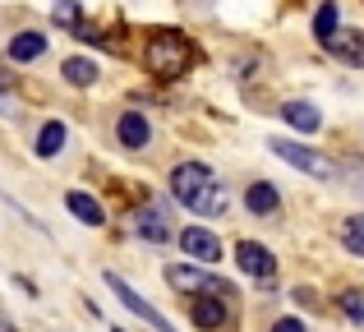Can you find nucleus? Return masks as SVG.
<instances>
[{
	"label": "nucleus",
	"instance_id": "23",
	"mask_svg": "<svg viewBox=\"0 0 364 332\" xmlns=\"http://www.w3.org/2000/svg\"><path fill=\"white\" fill-rule=\"evenodd\" d=\"M350 176H355V180H360V189H364V162H355V166H350Z\"/></svg>",
	"mask_w": 364,
	"mask_h": 332
},
{
	"label": "nucleus",
	"instance_id": "9",
	"mask_svg": "<svg viewBox=\"0 0 364 332\" xmlns=\"http://www.w3.org/2000/svg\"><path fill=\"white\" fill-rule=\"evenodd\" d=\"M323 46H328L337 60H346V65H364V33H355V28H337Z\"/></svg>",
	"mask_w": 364,
	"mask_h": 332
},
{
	"label": "nucleus",
	"instance_id": "12",
	"mask_svg": "<svg viewBox=\"0 0 364 332\" xmlns=\"http://www.w3.org/2000/svg\"><path fill=\"white\" fill-rule=\"evenodd\" d=\"M120 144L124 148H143L148 144V120H143L139 111H124L120 116Z\"/></svg>",
	"mask_w": 364,
	"mask_h": 332
},
{
	"label": "nucleus",
	"instance_id": "14",
	"mask_svg": "<svg viewBox=\"0 0 364 332\" xmlns=\"http://www.w3.org/2000/svg\"><path fill=\"white\" fill-rule=\"evenodd\" d=\"M282 116L291 120V129H304V134H314V129L323 125V116H318V111L309 107V102H291V107H286Z\"/></svg>",
	"mask_w": 364,
	"mask_h": 332
},
{
	"label": "nucleus",
	"instance_id": "4",
	"mask_svg": "<svg viewBox=\"0 0 364 332\" xmlns=\"http://www.w3.org/2000/svg\"><path fill=\"white\" fill-rule=\"evenodd\" d=\"M107 287H111V291H116V296H120V305H124V309H134V314H139V318H148V323L157 328V332H176V328L166 323V318L157 314V309L148 305V300L139 296V291L129 287V282H124V277H116V272H107Z\"/></svg>",
	"mask_w": 364,
	"mask_h": 332
},
{
	"label": "nucleus",
	"instance_id": "19",
	"mask_svg": "<svg viewBox=\"0 0 364 332\" xmlns=\"http://www.w3.org/2000/svg\"><path fill=\"white\" fill-rule=\"evenodd\" d=\"M332 33H337V5L328 0V5H323L318 14H314V37H318V42H328Z\"/></svg>",
	"mask_w": 364,
	"mask_h": 332
},
{
	"label": "nucleus",
	"instance_id": "21",
	"mask_svg": "<svg viewBox=\"0 0 364 332\" xmlns=\"http://www.w3.org/2000/svg\"><path fill=\"white\" fill-rule=\"evenodd\" d=\"M55 23L74 28V23H79V5H74V0H60V5H55Z\"/></svg>",
	"mask_w": 364,
	"mask_h": 332
},
{
	"label": "nucleus",
	"instance_id": "5",
	"mask_svg": "<svg viewBox=\"0 0 364 332\" xmlns=\"http://www.w3.org/2000/svg\"><path fill=\"white\" fill-rule=\"evenodd\" d=\"M166 282L180 291V296H203V291H231L226 282L208 277L203 268H180V263H171V268H166Z\"/></svg>",
	"mask_w": 364,
	"mask_h": 332
},
{
	"label": "nucleus",
	"instance_id": "3",
	"mask_svg": "<svg viewBox=\"0 0 364 332\" xmlns=\"http://www.w3.org/2000/svg\"><path fill=\"white\" fill-rule=\"evenodd\" d=\"M272 153L282 157V162H291L295 171H309V176H318V180L337 176V166H332L323 153H314V148H304V144H291V139H272Z\"/></svg>",
	"mask_w": 364,
	"mask_h": 332
},
{
	"label": "nucleus",
	"instance_id": "11",
	"mask_svg": "<svg viewBox=\"0 0 364 332\" xmlns=\"http://www.w3.org/2000/svg\"><path fill=\"white\" fill-rule=\"evenodd\" d=\"M245 208H249V213H277L282 198H277V189L267 185V180H258V185L245 189Z\"/></svg>",
	"mask_w": 364,
	"mask_h": 332
},
{
	"label": "nucleus",
	"instance_id": "16",
	"mask_svg": "<svg viewBox=\"0 0 364 332\" xmlns=\"http://www.w3.org/2000/svg\"><path fill=\"white\" fill-rule=\"evenodd\" d=\"M65 79L79 83V88H88V83H97V65L83 60V55H70V60H65Z\"/></svg>",
	"mask_w": 364,
	"mask_h": 332
},
{
	"label": "nucleus",
	"instance_id": "8",
	"mask_svg": "<svg viewBox=\"0 0 364 332\" xmlns=\"http://www.w3.org/2000/svg\"><path fill=\"white\" fill-rule=\"evenodd\" d=\"M180 245H185V254H189V259H198V263H217V259H222V240H217L213 231H203V226L180 231Z\"/></svg>",
	"mask_w": 364,
	"mask_h": 332
},
{
	"label": "nucleus",
	"instance_id": "22",
	"mask_svg": "<svg viewBox=\"0 0 364 332\" xmlns=\"http://www.w3.org/2000/svg\"><path fill=\"white\" fill-rule=\"evenodd\" d=\"M272 332H304V323H300V318H282Z\"/></svg>",
	"mask_w": 364,
	"mask_h": 332
},
{
	"label": "nucleus",
	"instance_id": "15",
	"mask_svg": "<svg viewBox=\"0 0 364 332\" xmlns=\"http://www.w3.org/2000/svg\"><path fill=\"white\" fill-rule=\"evenodd\" d=\"M65 208H70L79 222L102 226V208H97V198H88V194H65Z\"/></svg>",
	"mask_w": 364,
	"mask_h": 332
},
{
	"label": "nucleus",
	"instance_id": "17",
	"mask_svg": "<svg viewBox=\"0 0 364 332\" xmlns=\"http://www.w3.org/2000/svg\"><path fill=\"white\" fill-rule=\"evenodd\" d=\"M341 245L364 259V213H355V217H346V222H341Z\"/></svg>",
	"mask_w": 364,
	"mask_h": 332
},
{
	"label": "nucleus",
	"instance_id": "2",
	"mask_svg": "<svg viewBox=\"0 0 364 332\" xmlns=\"http://www.w3.org/2000/svg\"><path fill=\"white\" fill-rule=\"evenodd\" d=\"M189 65V42L180 33H152L148 37V70L157 79H176Z\"/></svg>",
	"mask_w": 364,
	"mask_h": 332
},
{
	"label": "nucleus",
	"instance_id": "7",
	"mask_svg": "<svg viewBox=\"0 0 364 332\" xmlns=\"http://www.w3.org/2000/svg\"><path fill=\"white\" fill-rule=\"evenodd\" d=\"M222 296H231V291H203V296H194V323L198 328L222 332V323H226V300Z\"/></svg>",
	"mask_w": 364,
	"mask_h": 332
},
{
	"label": "nucleus",
	"instance_id": "18",
	"mask_svg": "<svg viewBox=\"0 0 364 332\" xmlns=\"http://www.w3.org/2000/svg\"><path fill=\"white\" fill-rule=\"evenodd\" d=\"M65 144V125L60 120H51V125H42V134H37V157H55Z\"/></svg>",
	"mask_w": 364,
	"mask_h": 332
},
{
	"label": "nucleus",
	"instance_id": "20",
	"mask_svg": "<svg viewBox=\"0 0 364 332\" xmlns=\"http://www.w3.org/2000/svg\"><path fill=\"white\" fill-rule=\"evenodd\" d=\"M341 309L364 328V291H346V296H341Z\"/></svg>",
	"mask_w": 364,
	"mask_h": 332
},
{
	"label": "nucleus",
	"instance_id": "6",
	"mask_svg": "<svg viewBox=\"0 0 364 332\" xmlns=\"http://www.w3.org/2000/svg\"><path fill=\"white\" fill-rule=\"evenodd\" d=\"M235 263H240L249 277H258V282H272L277 277V259L263 250V245H254V240H240V245H235Z\"/></svg>",
	"mask_w": 364,
	"mask_h": 332
},
{
	"label": "nucleus",
	"instance_id": "10",
	"mask_svg": "<svg viewBox=\"0 0 364 332\" xmlns=\"http://www.w3.org/2000/svg\"><path fill=\"white\" fill-rule=\"evenodd\" d=\"M134 222H139V235H143V240H152V245H161V240H171V235H176V231H171V217L166 213H161V208H139V217H134Z\"/></svg>",
	"mask_w": 364,
	"mask_h": 332
},
{
	"label": "nucleus",
	"instance_id": "13",
	"mask_svg": "<svg viewBox=\"0 0 364 332\" xmlns=\"http://www.w3.org/2000/svg\"><path fill=\"white\" fill-rule=\"evenodd\" d=\"M42 51H46V37L42 33H18L14 42H9V60H37Z\"/></svg>",
	"mask_w": 364,
	"mask_h": 332
},
{
	"label": "nucleus",
	"instance_id": "1",
	"mask_svg": "<svg viewBox=\"0 0 364 332\" xmlns=\"http://www.w3.org/2000/svg\"><path fill=\"white\" fill-rule=\"evenodd\" d=\"M171 189H176V198L189 208V213H198V217H222L226 203H231L226 185L203 162H180L176 171H171Z\"/></svg>",
	"mask_w": 364,
	"mask_h": 332
}]
</instances>
